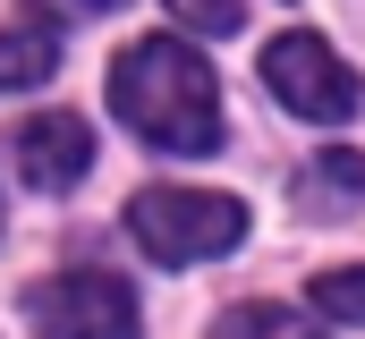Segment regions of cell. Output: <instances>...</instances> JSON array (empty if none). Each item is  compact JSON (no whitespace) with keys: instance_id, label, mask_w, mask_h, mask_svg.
<instances>
[{"instance_id":"obj_1","label":"cell","mask_w":365,"mask_h":339,"mask_svg":"<svg viewBox=\"0 0 365 339\" xmlns=\"http://www.w3.org/2000/svg\"><path fill=\"white\" fill-rule=\"evenodd\" d=\"M110 110L153 153H221V85L170 34H145L110 60Z\"/></svg>"},{"instance_id":"obj_2","label":"cell","mask_w":365,"mask_h":339,"mask_svg":"<svg viewBox=\"0 0 365 339\" xmlns=\"http://www.w3.org/2000/svg\"><path fill=\"white\" fill-rule=\"evenodd\" d=\"M128 238L153 263H212L247 238V204L212 187H145L128 204Z\"/></svg>"},{"instance_id":"obj_3","label":"cell","mask_w":365,"mask_h":339,"mask_svg":"<svg viewBox=\"0 0 365 339\" xmlns=\"http://www.w3.org/2000/svg\"><path fill=\"white\" fill-rule=\"evenodd\" d=\"M264 85H272L280 102L297 110V119H323V127H340V119H357V102H365V85L357 68L323 43V34H272L264 43Z\"/></svg>"},{"instance_id":"obj_4","label":"cell","mask_w":365,"mask_h":339,"mask_svg":"<svg viewBox=\"0 0 365 339\" xmlns=\"http://www.w3.org/2000/svg\"><path fill=\"white\" fill-rule=\"evenodd\" d=\"M34 339H136V288L110 271H51L26 288Z\"/></svg>"},{"instance_id":"obj_5","label":"cell","mask_w":365,"mask_h":339,"mask_svg":"<svg viewBox=\"0 0 365 339\" xmlns=\"http://www.w3.org/2000/svg\"><path fill=\"white\" fill-rule=\"evenodd\" d=\"M17 170H26V187H43V195L77 187L93 170V127L77 110H34V119L17 127Z\"/></svg>"},{"instance_id":"obj_6","label":"cell","mask_w":365,"mask_h":339,"mask_svg":"<svg viewBox=\"0 0 365 339\" xmlns=\"http://www.w3.org/2000/svg\"><path fill=\"white\" fill-rule=\"evenodd\" d=\"M51 68H60V34H51V17H43V9H26L17 26H0V93L43 85Z\"/></svg>"},{"instance_id":"obj_7","label":"cell","mask_w":365,"mask_h":339,"mask_svg":"<svg viewBox=\"0 0 365 339\" xmlns=\"http://www.w3.org/2000/svg\"><path fill=\"white\" fill-rule=\"evenodd\" d=\"M357 195H365V153H323V162L297 178V204H306L314 221H323V212H349Z\"/></svg>"},{"instance_id":"obj_8","label":"cell","mask_w":365,"mask_h":339,"mask_svg":"<svg viewBox=\"0 0 365 339\" xmlns=\"http://www.w3.org/2000/svg\"><path fill=\"white\" fill-rule=\"evenodd\" d=\"M212 339H323V331H306L289 306H230L212 323Z\"/></svg>"},{"instance_id":"obj_9","label":"cell","mask_w":365,"mask_h":339,"mask_svg":"<svg viewBox=\"0 0 365 339\" xmlns=\"http://www.w3.org/2000/svg\"><path fill=\"white\" fill-rule=\"evenodd\" d=\"M306 306H314V314H331V323H365V263L306 280Z\"/></svg>"},{"instance_id":"obj_10","label":"cell","mask_w":365,"mask_h":339,"mask_svg":"<svg viewBox=\"0 0 365 339\" xmlns=\"http://www.w3.org/2000/svg\"><path fill=\"white\" fill-rule=\"evenodd\" d=\"M162 9L195 34H238V0H162Z\"/></svg>"},{"instance_id":"obj_11","label":"cell","mask_w":365,"mask_h":339,"mask_svg":"<svg viewBox=\"0 0 365 339\" xmlns=\"http://www.w3.org/2000/svg\"><path fill=\"white\" fill-rule=\"evenodd\" d=\"M77 9H119V0H77Z\"/></svg>"}]
</instances>
